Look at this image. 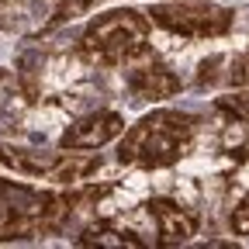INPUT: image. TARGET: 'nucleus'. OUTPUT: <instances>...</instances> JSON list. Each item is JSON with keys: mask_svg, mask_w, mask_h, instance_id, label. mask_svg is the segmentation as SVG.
<instances>
[{"mask_svg": "<svg viewBox=\"0 0 249 249\" xmlns=\"http://www.w3.org/2000/svg\"><path fill=\"white\" fill-rule=\"evenodd\" d=\"M145 208H149L152 222H156V232H160V246H183L197 232V214L180 208L170 197H152Z\"/></svg>", "mask_w": 249, "mask_h": 249, "instance_id": "423d86ee", "label": "nucleus"}, {"mask_svg": "<svg viewBox=\"0 0 249 249\" xmlns=\"http://www.w3.org/2000/svg\"><path fill=\"white\" fill-rule=\"evenodd\" d=\"M194 142V118L187 111L160 107L139 118L118 145V160L139 170H163L173 166L180 156H187Z\"/></svg>", "mask_w": 249, "mask_h": 249, "instance_id": "f257e3e1", "label": "nucleus"}, {"mask_svg": "<svg viewBox=\"0 0 249 249\" xmlns=\"http://www.w3.org/2000/svg\"><path fill=\"white\" fill-rule=\"evenodd\" d=\"M80 197L87 194H49L18 180H0V242L55 232Z\"/></svg>", "mask_w": 249, "mask_h": 249, "instance_id": "f03ea898", "label": "nucleus"}, {"mask_svg": "<svg viewBox=\"0 0 249 249\" xmlns=\"http://www.w3.org/2000/svg\"><path fill=\"white\" fill-rule=\"evenodd\" d=\"M214 107L225 111V114H232V118L242 121V124H249V87H242V90H235V93H225V97H218Z\"/></svg>", "mask_w": 249, "mask_h": 249, "instance_id": "9d476101", "label": "nucleus"}, {"mask_svg": "<svg viewBox=\"0 0 249 249\" xmlns=\"http://www.w3.org/2000/svg\"><path fill=\"white\" fill-rule=\"evenodd\" d=\"M229 225H232L235 235H249V194L235 204V211H232V218H229Z\"/></svg>", "mask_w": 249, "mask_h": 249, "instance_id": "9b49d317", "label": "nucleus"}, {"mask_svg": "<svg viewBox=\"0 0 249 249\" xmlns=\"http://www.w3.org/2000/svg\"><path fill=\"white\" fill-rule=\"evenodd\" d=\"M80 49L97 66H128V62L149 55V18L132 7L104 11L87 24Z\"/></svg>", "mask_w": 249, "mask_h": 249, "instance_id": "7ed1b4c3", "label": "nucleus"}, {"mask_svg": "<svg viewBox=\"0 0 249 249\" xmlns=\"http://www.w3.org/2000/svg\"><path fill=\"white\" fill-rule=\"evenodd\" d=\"M232 83L235 87H249V52L232 62Z\"/></svg>", "mask_w": 249, "mask_h": 249, "instance_id": "f8f14e48", "label": "nucleus"}, {"mask_svg": "<svg viewBox=\"0 0 249 249\" xmlns=\"http://www.w3.org/2000/svg\"><path fill=\"white\" fill-rule=\"evenodd\" d=\"M124 132V118L118 111H93V114H83L80 121H73L59 139V149H76V152H87V149H101L107 145L111 139H118Z\"/></svg>", "mask_w": 249, "mask_h": 249, "instance_id": "39448f33", "label": "nucleus"}, {"mask_svg": "<svg viewBox=\"0 0 249 249\" xmlns=\"http://www.w3.org/2000/svg\"><path fill=\"white\" fill-rule=\"evenodd\" d=\"M76 246H111V249H142V239L128 229H118L114 222H93L83 229Z\"/></svg>", "mask_w": 249, "mask_h": 249, "instance_id": "1a4fd4ad", "label": "nucleus"}, {"mask_svg": "<svg viewBox=\"0 0 249 249\" xmlns=\"http://www.w3.org/2000/svg\"><path fill=\"white\" fill-rule=\"evenodd\" d=\"M0 160L7 166H14L24 177H52L62 152H38V149H14V145H0Z\"/></svg>", "mask_w": 249, "mask_h": 249, "instance_id": "6e6552de", "label": "nucleus"}, {"mask_svg": "<svg viewBox=\"0 0 249 249\" xmlns=\"http://www.w3.org/2000/svg\"><path fill=\"white\" fill-rule=\"evenodd\" d=\"M128 90L135 101H166L180 93V76L166 66H139L128 73Z\"/></svg>", "mask_w": 249, "mask_h": 249, "instance_id": "0eeeda50", "label": "nucleus"}, {"mask_svg": "<svg viewBox=\"0 0 249 249\" xmlns=\"http://www.w3.org/2000/svg\"><path fill=\"white\" fill-rule=\"evenodd\" d=\"M149 24H160L180 38H222L232 31L235 14L229 7L208 4V0H173V4H156L149 14Z\"/></svg>", "mask_w": 249, "mask_h": 249, "instance_id": "20e7f679", "label": "nucleus"}]
</instances>
